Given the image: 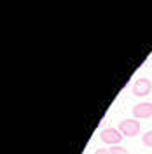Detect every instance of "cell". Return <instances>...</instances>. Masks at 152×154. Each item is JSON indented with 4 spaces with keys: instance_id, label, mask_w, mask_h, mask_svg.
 Masks as SVG:
<instances>
[{
    "instance_id": "obj_2",
    "label": "cell",
    "mask_w": 152,
    "mask_h": 154,
    "mask_svg": "<svg viewBox=\"0 0 152 154\" xmlns=\"http://www.w3.org/2000/svg\"><path fill=\"white\" fill-rule=\"evenodd\" d=\"M100 138L107 145H117V144H121V140H123V133L119 130H115V128H103L100 131Z\"/></svg>"
},
{
    "instance_id": "obj_5",
    "label": "cell",
    "mask_w": 152,
    "mask_h": 154,
    "mask_svg": "<svg viewBox=\"0 0 152 154\" xmlns=\"http://www.w3.org/2000/svg\"><path fill=\"white\" fill-rule=\"evenodd\" d=\"M142 142H143V145H147V147H152V130H150V131H145V133H143Z\"/></svg>"
},
{
    "instance_id": "obj_7",
    "label": "cell",
    "mask_w": 152,
    "mask_h": 154,
    "mask_svg": "<svg viewBox=\"0 0 152 154\" xmlns=\"http://www.w3.org/2000/svg\"><path fill=\"white\" fill-rule=\"evenodd\" d=\"M95 154H112V152H110V149H105V147H102V149H96Z\"/></svg>"
},
{
    "instance_id": "obj_4",
    "label": "cell",
    "mask_w": 152,
    "mask_h": 154,
    "mask_svg": "<svg viewBox=\"0 0 152 154\" xmlns=\"http://www.w3.org/2000/svg\"><path fill=\"white\" fill-rule=\"evenodd\" d=\"M152 117V102H142L133 107V119H149Z\"/></svg>"
},
{
    "instance_id": "obj_1",
    "label": "cell",
    "mask_w": 152,
    "mask_h": 154,
    "mask_svg": "<svg viewBox=\"0 0 152 154\" xmlns=\"http://www.w3.org/2000/svg\"><path fill=\"white\" fill-rule=\"evenodd\" d=\"M123 137H136V135L140 133V121L138 119H124L119 123V128H117Z\"/></svg>"
},
{
    "instance_id": "obj_3",
    "label": "cell",
    "mask_w": 152,
    "mask_h": 154,
    "mask_svg": "<svg viewBox=\"0 0 152 154\" xmlns=\"http://www.w3.org/2000/svg\"><path fill=\"white\" fill-rule=\"evenodd\" d=\"M152 89V82L150 79H147V77H140V79H136L133 84V95L135 96H147L150 93Z\"/></svg>"
},
{
    "instance_id": "obj_6",
    "label": "cell",
    "mask_w": 152,
    "mask_h": 154,
    "mask_svg": "<svg viewBox=\"0 0 152 154\" xmlns=\"http://www.w3.org/2000/svg\"><path fill=\"white\" fill-rule=\"evenodd\" d=\"M110 152L112 154H129L128 152V149H124V147H121V145H112Z\"/></svg>"
}]
</instances>
